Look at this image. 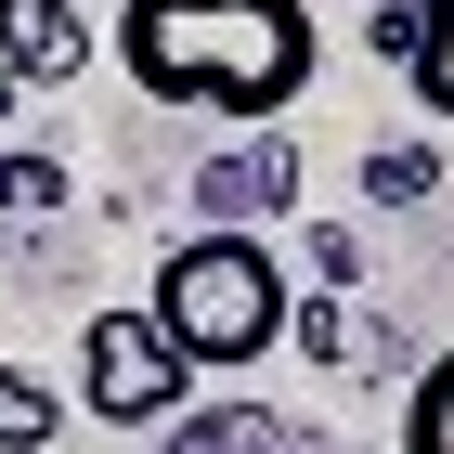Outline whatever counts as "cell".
<instances>
[{"instance_id":"obj_1","label":"cell","mask_w":454,"mask_h":454,"mask_svg":"<svg viewBox=\"0 0 454 454\" xmlns=\"http://www.w3.org/2000/svg\"><path fill=\"white\" fill-rule=\"evenodd\" d=\"M117 66L143 78V105L260 130L312 91L325 27L312 0H117Z\"/></svg>"},{"instance_id":"obj_2","label":"cell","mask_w":454,"mask_h":454,"mask_svg":"<svg viewBox=\"0 0 454 454\" xmlns=\"http://www.w3.org/2000/svg\"><path fill=\"white\" fill-rule=\"evenodd\" d=\"M156 325H169L208 377H247L260 350H286V325H299V273L273 260V234L260 221H195V234L156 260Z\"/></svg>"},{"instance_id":"obj_3","label":"cell","mask_w":454,"mask_h":454,"mask_svg":"<svg viewBox=\"0 0 454 454\" xmlns=\"http://www.w3.org/2000/svg\"><path fill=\"white\" fill-rule=\"evenodd\" d=\"M195 377H208V364L156 325V299L78 325V416H105V428H169L182 403H195Z\"/></svg>"},{"instance_id":"obj_4","label":"cell","mask_w":454,"mask_h":454,"mask_svg":"<svg viewBox=\"0 0 454 454\" xmlns=\"http://www.w3.org/2000/svg\"><path fill=\"white\" fill-rule=\"evenodd\" d=\"M195 208L208 221H286L299 208V143H286V117H260L247 143H221L208 169H195Z\"/></svg>"},{"instance_id":"obj_5","label":"cell","mask_w":454,"mask_h":454,"mask_svg":"<svg viewBox=\"0 0 454 454\" xmlns=\"http://www.w3.org/2000/svg\"><path fill=\"white\" fill-rule=\"evenodd\" d=\"M78 66H91V27H78L66 0H0V78L13 91H52Z\"/></svg>"},{"instance_id":"obj_6","label":"cell","mask_w":454,"mask_h":454,"mask_svg":"<svg viewBox=\"0 0 454 454\" xmlns=\"http://www.w3.org/2000/svg\"><path fill=\"white\" fill-rule=\"evenodd\" d=\"M377 39H389V66L416 78V105H428V117H454V0H403Z\"/></svg>"},{"instance_id":"obj_7","label":"cell","mask_w":454,"mask_h":454,"mask_svg":"<svg viewBox=\"0 0 454 454\" xmlns=\"http://www.w3.org/2000/svg\"><path fill=\"white\" fill-rule=\"evenodd\" d=\"M52 428H66V389L39 364H0V454H52Z\"/></svg>"},{"instance_id":"obj_8","label":"cell","mask_w":454,"mask_h":454,"mask_svg":"<svg viewBox=\"0 0 454 454\" xmlns=\"http://www.w3.org/2000/svg\"><path fill=\"white\" fill-rule=\"evenodd\" d=\"M169 454H325V442H286V428L247 403V416H182V428H169Z\"/></svg>"},{"instance_id":"obj_9","label":"cell","mask_w":454,"mask_h":454,"mask_svg":"<svg viewBox=\"0 0 454 454\" xmlns=\"http://www.w3.org/2000/svg\"><path fill=\"white\" fill-rule=\"evenodd\" d=\"M403 454H454V350L416 377V403H403Z\"/></svg>"},{"instance_id":"obj_10","label":"cell","mask_w":454,"mask_h":454,"mask_svg":"<svg viewBox=\"0 0 454 454\" xmlns=\"http://www.w3.org/2000/svg\"><path fill=\"white\" fill-rule=\"evenodd\" d=\"M286 350H312V364H350V286H325V299H299V325H286Z\"/></svg>"},{"instance_id":"obj_11","label":"cell","mask_w":454,"mask_h":454,"mask_svg":"<svg viewBox=\"0 0 454 454\" xmlns=\"http://www.w3.org/2000/svg\"><path fill=\"white\" fill-rule=\"evenodd\" d=\"M364 195H377V208H416L428 195V143H377V156H364Z\"/></svg>"},{"instance_id":"obj_12","label":"cell","mask_w":454,"mask_h":454,"mask_svg":"<svg viewBox=\"0 0 454 454\" xmlns=\"http://www.w3.org/2000/svg\"><path fill=\"white\" fill-rule=\"evenodd\" d=\"M52 195H66L52 156H0V208H52Z\"/></svg>"},{"instance_id":"obj_13","label":"cell","mask_w":454,"mask_h":454,"mask_svg":"<svg viewBox=\"0 0 454 454\" xmlns=\"http://www.w3.org/2000/svg\"><path fill=\"white\" fill-rule=\"evenodd\" d=\"M299 247H312V273H325V286H350V273H364V247H350V221H312Z\"/></svg>"},{"instance_id":"obj_14","label":"cell","mask_w":454,"mask_h":454,"mask_svg":"<svg viewBox=\"0 0 454 454\" xmlns=\"http://www.w3.org/2000/svg\"><path fill=\"white\" fill-rule=\"evenodd\" d=\"M0 105H13V78H0Z\"/></svg>"}]
</instances>
